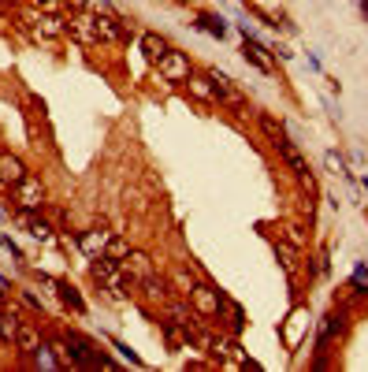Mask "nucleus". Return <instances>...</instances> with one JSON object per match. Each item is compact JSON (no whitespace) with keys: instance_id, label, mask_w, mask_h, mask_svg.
Masks as SVG:
<instances>
[{"instance_id":"a211bd4d","label":"nucleus","mask_w":368,"mask_h":372,"mask_svg":"<svg viewBox=\"0 0 368 372\" xmlns=\"http://www.w3.org/2000/svg\"><path fill=\"white\" fill-rule=\"evenodd\" d=\"M52 290H60V298H63V302H67L71 305V309H75V313H86V302H82V298L75 294V290H71V287H52Z\"/></svg>"},{"instance_id":"6ab92c4d","label":"nucleus","mask_w":368,"mask_h":372,"mask_svg":"<svg viewBox=\"0 0 368 372\" xmlns=\"http://www.w3.org/2000/svg\"><path fill=\"white\" fill-rule=\"evenodd\" d=\"M142 287H145V294H149V298H164V294H168V283H164V279H156V276L142 279Z\"/></svg>"},{"instance_id":"393cba45","label":"nucleus","mask_w":368,"mask_h":372,"mask_svg":"<svg viewBox=\"0 0 368 372\" xmlns=\"http://www.w3.org/2000/svg\"><path fill=\"white\" fill-rule=\"evenodd\" d=\"M327 164H331V171H335V175H338V171H343V160H338L335 153H327Z\"/></svg>"},{"instance_id":"5701e85b","label":"nucleus","mask_w":368,"mask_h":372,"mask_svg":"<svg viewBox=\"0 0 368 372\" xmlns=\"http://www.w3.org/2000/svg\"><path fill=\"white\" fill-rule=\"evenodd\" d=\"M261 127H264V134L275 142V138H283V123H275L272 116H261Z\"/></svg>"},{"instance_id":"20e7f679","label":"nucleus","mask_w":368,"mask_h":372,"mask_svg":"<svg viewBox=\"0 0 368 372\" xmlns=\"http://www.w3.org/2000/svg\"><path fill=\"white\" fill-rule=\"evenodd\" d=\"M156 67H160V78H168V83H186L194 71H190V60L182 56V52H168L164 60H156Z\"/></svg>"},{"instance_id":"7ed1b4c3","label":"nucleus","mask_w":368,"mask_h":372,"mask_svg":"<svg viewBox=\"0 0 368 372\" xmlns=\"http://www.w3.org/2000/svg\"><path fill=\"white\" fill-rule=\"evenodd\" d=\"M15 201H19L23 212H34V208H41L45 205V186H41V179H19L15 183Z\"/></svg>"},{"instance_id":"4468645a","label":"nucleus","mask_w":368,"mask_h":372,"mask_svg":"<svg viewBox=\"0 0 368 372\" xmlns=\"http://www.w3.org/2000/svg\"><path fill=\"white\" fill-rule=\"evenodd\" d=\"M142 49H145V56H149V60H164L171 52L168 41H164L160 34H142Z\"/></svg>"},{"instance_id":"2eb2a0df","label":"nucleus","mask_w":368,"mask_h":372,"mask_svg":"<svg viewBox=\"0 0 368 372\" xmlns=\"http://www.w3.org/2000/svg\"><path fill=\"white\" fill-rule=\"evenodd\" d=\"M15 347L26 350V353H38L41 350V339H38V331L30 328V324H19V339H15Z\"/></svg>"},{"instance_id":"a878e982","label":"nucleus","mask_w":368,"mask_h":372,"mask_svg":"<svg viewBox=\"0 0 368 372\" xmlns=\"http://www.w3.org/2000/svg\"><path fill=\"white\" fill-rule=\"evenodd\" d=\"M287 242H294V246H301V234H298V228H287Z\"/></svg>"},{"instance_id":"b1692460","label":"nucleus","mask_w":368,"mask_h":372,"mask_svg":"<svg viewBox=\"0 0 368 372\" xmlns=\"http://www.w3.org/2000/svg\"><path fill=\"white\" fill-rule=\"evenodd\" d=\"M34 358H38V365H45V369H56V365H60V361H52L49 353H45V347H41L38 353H34Z\"/></svg>"},{"instance_id":"412c9836","label":"nucleus","mask_w":368,"mask_h":372,"mask_svg":"<svg viewBox=\"0 0 368 372\" xmlns=\"http://www.w3.org/2000/svg\"><path fill=\"white\" fill-rule=\"evenodd\" d=\"M105 253H108V257H112V261H123L127 253H131V246H127L123 239H108V250H105Z\"/></svg>"},{"instance_id":"6e6552de","label":"nucleus","mask_w":368,"mask_h":372,"mask_svg":"<svg viewBox=\"0 0 368 372\" xmlns=\"http://www.w3.org/2000/svg\"><path fill=\"white\" fill-rule=\"evenodd\" d=\"M305 331H309V313H305V309H294V313H290V320H287V331H283L287 347L294 350L301 339H305Z\"/></svg>"},{"instance_id":"aec40b11","label":"nucleus","mask_w":368,"mask_h":372,"mask_svg":"<svg viewBox=\"0 0 368 372\" xmlns=\"http://www.w3.org/2000/svg\"><path fill=\"white\" fill-rule=\"evenodd\" d=\"M171 283H175V290H179V294H186V298H190V290L197 287L194 279H190V272H175V276H171Z\"/></svg>"},{"instance_id":"f03ea898","label":"nucleus","mask_w":368,"mask_h":372,"mask_svg":"<svg viewBox=\"0 0 368 372\" xmlns=\"http://www.w3.org/2000/svg\"><path fill=\"white\" fill-rule=\"evenodd\" d=\"M190 302H194V309L201 316H219V309H224V294H219L216 287H208V283H197L194 290H190Z\"/></svg>"},{"instance_id":"f8f14e48","label":"nucleus","mask_w":368,"mask_h":372,"mask_svg":"<svg viewBox=\"0 0 368 372\" xmlns=\"http://www.w3.org/2000/svg\"><path fill=\"white\" fill-rule=\"evenodd\" d=\"M19 179H26L23 164H19V160H15V157H8V153H4V157H0V183L15 186V183H19Z\"/></svg>"},{"instance_id":"f257e3e1","label":"nucleus","mask_w":368,"mask_h":372,"mask_svg":"<svg viewBox=\"0 0 368 372\" xmlns=\"http://www.w3.org/2000/svg\"><path fill=\"white\" fill-rule=\"evenodd\" d=\"M275 149L283 153V160H287V164H290V171H294V175H298V183H301V186H309V190L316 186V179H312V168H309V160L301 157V153L294 149V145H290L287 138H275Z\"/></svg>"},{"instance_id":"ddd939ff","label":"nucleus","mask_w":368,"mask_h":372,"mask_svg":"<svg viewBox=\"0 0 368 372\" xmlns=\"http://www.w3.org/2000/svg\"><path fill=\"white\" fill-rule=\"evenodd\" d=\"M15 339H19V316L0 309V342H8V347H15Z\"/></svg>"},{"instance_id":"1a4fd4ad","label":"nucleus","mask_w":368,"mask_h":372,"mask_svg":"<svg viewBox=\"0 0 368 372\" xmlns=\"http://www.w3.org/2000/svg\"><path fill=\"white\" fill-rule=\"evenodd\" d=\"M242 52H246V60H253L257 67L264 71V75H272V71H275V63H272V56H268V49H264L261 41L246 38V45H242Z\"/></svg>"},{"instance_id":"f3484780","label":"nucleus","mask_w":368,"mask_h":372,"mask_svg":"<svg viewBox=\"0 0 368 372\" xmlns=\"http://www.w3.org/2000/svg\"><path fill=\"white\" fill-rule=\"evenodd\" d=\"M275 253H279L283 268L294 276V272H298V246H294V242H275Z\"/></svg>"},{"instance_id":"dca6fc26","label":"nucleus","mask_w":368,"mask_h":372,"mask_svg":"<svg viewBox=\"0 0 368 372\" xmlns=\"http://www.w3.org/2000/svg\"><path fill=\"white\" fill-rule=\"evenodd\" d=\"M23 220H26V228H30L34 239H52V223L49 220H41V216H34V212H23Z\"/></svg>"},{"instance_id":"9b49d317","label":"nucleus","mask_w":368,"mask_h":372,"mask_svg":"<svg viewBox=\"0 0 368 372\" xmlns=\"http://www.w3.org/2000/svg\"><path fill=\"white\" fill-rule=\"evenodd\" d=\"M78 246L86 250L89 257H100V253L108 250V231H105V228H97V231H86V234H82V242H78Z\"/></svg>"},{"instance_id":"39448f33","label":"nucleus","mask_w":368,"mask_h":372,"mask_svg":"<svg viewBox=\"0 0 368 372\" xmlns=\"http://www.w3.org/2000/svg\"><path fill=\"white\" fill-rule=\"evenodd\" d=\"M119 272H127V276H131V279H138V283H142V279H149V276H156L153 261L145 257L142 250H131V253H127V257L119 261Z\"/></svg>"},{"instance_id":"0eeeda50","label":"nucleus","mask_w":368,"mask_h":372,"mask_svg":"<svg viewBox=\"0 0 368 372\" xmlns=\"http://www.w3.org/2000/svg\"><path fill=\"white\" fill-rule=\"evenodd\" d=\"M186 89H190V97H197V101L219 105V94H216V86H213V78H208V75H190Z\"/></svg>"},{"instance_id":"423d86ee","label":"nucleus","mask_w":368,"mask_h":372,"mask_svg":"<svg viewBox=\"0 0 368 372\" xmlns=\"http://www.w3.org/2000/svg\"><path fill=\"white\" fill-rule=\"evenodd\" d=\"M67 30L75 34L82 45H100V34H97V15H75L67 19Z\"/></svg>"},{"instance_id":"4be33fe9","label":"nucleus","mask_w":368,"mask_h":372,"mask_svg":"<svg viewBox=\"0 0 368 372\" xmlns=\"http://www.w3.org/2000/svg\"><path fill=\"white\" fill-rule=\"evenodd\" d=\"M171 316H175V324L190 328V305L186 302H171Z\"/></svg>"},{"instance_id":"9d476101","label":"nucleus","mask_w":368,"mask_h":372,"mask_svg":"<svg viewBox=\"0 0 368 372\" xmlns=\"http://www.w3.org/2000/svg\"><path fill=\"white\" fill-rule=\"evenodd\" d=\"M34 34H38V38H63V34H67V23L63 19H56V15H38V23H34Z\"/></svg>"}]
</instances>
